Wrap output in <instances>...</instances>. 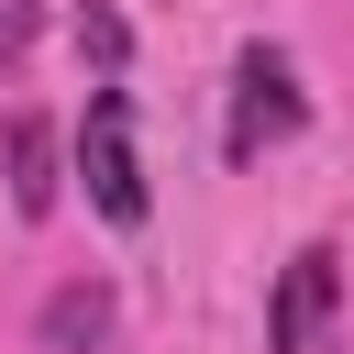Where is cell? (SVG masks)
Returning a JSON list of instances; mask_svg holds the SVG:
<instances>
[{
  "label": "cell",
  "mask_w": 354,
  "mask_h": 354,
  "mask_svg": "<svg viewBox=\"0 0 354 354\" xmlns=\"http://www.w3.org/2000/svg\"><path fill=\"white\" fill-rule=\"evenodd\" d=\"M0 166H11V210H22V221H44V210H55V122H44V111H11Z\"/></svg>",
  "instance_id": "277c9868"
},
{
  "label": "cell",
  "mask_w": 354,
  "mask_h": 354,
  "mask_svg": "<svg viewBox=\"0 0 354 354\" xmlns=\"http://www.w3.org/2000/svg\"><path fill=\"white\" fill-rule=\"evenodd\" d=\"M77 177H88V199H100V221H144V155H133V100L122 88H100L88 100V133H77Z\"/></svg>",
  "instance_id": "7a4b0ae2"
},
{
  "label": "cell",
  "mask_w": 354,
  "mask_h": 354,
  "mask_svg": "<svg viewBox=\"0 0 354 354\" xmlns=\"http://www.w3.org/2000/svg\"><path fill=\"white\" fill-rule=\"evenodd\" d=\"M33 33H44V11H33V0H0V66H22Z\"/></svg>",
  "instance_id": "52a82bcc"
},
{
  "label": "cell",
  "mask_w": 354,
  "mask_h": 354,
  "mask_svg": "<svg viewBox=\"0 0 354 354\" xmlns=\"http://www.w3.org/2000/svg\"><path fill=\"white\" fill-rule=\"evenodd\" d=\"M332 299H343V254L332 243H299L277 266V299H266V354H310L321 321H332Z\"/></svg>",
  "instance_id": "3957f363"
},
{
  "label": "cell",
  "mask_w": 354,
  "mask_h": 354,
  "mask_svg": "<svg viewBox=\"0 0 354 354\" xmlns=\"http://www.w3.org/2000/svg\"><path fill=\"white\" fill-rule=\"evenodd\" d=\"M310 122V100H299V66L277 55V44H243L232 55V122H221V155L232 166H254L266 144H288Z\"/></svg>",
  "instance_id": "6da1fadb"
},
{
  "label": "cell",
  "mask_w": 354,
  "mask_h": 354,
  "mask_svg": "<svg viewBox=\"0 0 354 354\" xmlns=\"http://www.w3.org/2000/svg\"><path fill=\"white\" fill-rule=\"evenodd\" d=\"M122 55H133V33H122V11H77V66H100V77H122Z\"/></svg>",
  "instance_id": "8992f818"
},
{
  "label": "cell",
  "mask_w": 354,
  "mask_h": 354,
  "mask_svg": "<svg viewBox=\"0 0 354 354\" xmlns=\"http://www.w3.org/2000/svg\"><path fill=\"white\" fill-rule=\"evenodd\" d=\"M100 332H111V288H100V277H77V288L44 299V343H55V354H88Z\"/></svg>",
  "instance_id": "5b68a950"
}]
</instances>
